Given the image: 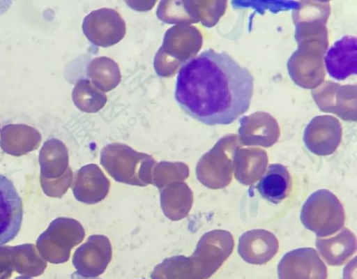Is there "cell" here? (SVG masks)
Masks as SVG:
<instances>
[{
  "label": "cell",
  "mask_w": 357,
  "mask_h": 279,
  "mask_svg": "<svg viewBox=\"0 0 357 279\" xmlns=\"http://www.w3.org/2000/svg\"><path fill=\"white\" fill-rule=\"evenodd\" d=\"M297 50L289 58L288 73L298 86L314 89L324 80V56L328 49V35H310L296 39Z\"/></svg>",
  "instance_id": "4"
},
{
  "label": "cell",
  "mask_w": 357,
  "mask_h": 279,
  "mask_svg": "<svg viewBox=\"0 0 357 279\" xmlns=\"http://www.w3.org/2000/svg\"><path fill=\"white\" fill-rule=\"evenodd\" d=\"M253 77L227 52L206 50L184 63L175 85L180 108L208 126L230 124L249 108Z\"/></svg>",
  "instance_id": "1"
},
{
  "label": "cell",
  "mask_w": 357,
  "mask_h": 279,
  "mask_svg": "<svg viewBox=\"0 0 357 279\" xmlns=\"http://www.w3.org/2000/svg\"><path fill=\"white\" fill-rule=\"evenodd\" d=\"M301 220L305 228L314 232L317 236H330L344 226V209L331 191L318 190L303 205Z\"/></svg>",
  "instance_id": "6"
},
{
  "label": "cell",
  "mask_w": 357,
  "mask_h": 279,
  "mask_svg": "<svg viewBox=\"0 0 357 279\" xmlns=\"http://www.w3.org/2000/svg\"><path fill=\"white\" fill-rule=\"evenodd\" d=\"M327 275L325 264L312 248L288 252L278 265L279 279H326Z\"/></svg>",
  "instance_id": "10"
},
{
  "label": "cell",
  "mask_w": 357,
  "mask_h": 279,
  "mask_svg": "<svg viewBox=\"0 0 357 279\" xmlns=\"http://www.w3.org/2000/svg\"><path fill=\"white\" fill-rule=\"evenodd\" d=\"M189 174V167L184 163L161 161L153 166L151 184L161 190L172 183L183 181Z\"/></svg>",
  "instance_id": "25"
},
{
  "label": "cell",
  "mask_w": 357,
  "mask_h": 279,
  "mask_svg": "<svg viewBox=\"0 0 357 279\" xmlns=\"http://www.w3.org/2000/svg\"><path fill=\"white\" fill-rule=\"evenodd\" d=\"M317 248L328 265L340 266L356 250V239L353 232L343 228L337 235L316 239Z\"/></svg>",
  "instance_id": "19"
},
{
  "label": "cell",
  "mask_w": 357,
  "mask_h": 279,
  "mask_svg": "<svg viewBox=\"0 0 357 279\" xmlns=\"http://www.w3.org/2000/svg\"><path fill=\"white\" fill-rule=\"evenodd\" d=\"M75 105L82 112L95 113L100 110L107 103L105 93L97 89L89 80H79L72 91Z\"/></svg>",
  "instance_id": "23"
},
{
  "label": "cell",
  "mask_w": 357,
  "mask_h": 279,
  "mask_svg": "<svg viewBox=\"0 0 357 279\" xmlns=\"http://www.w3.org/2000/svg\"><path fill=\"white\" fill-rule=\"evenodd\" d=\"M109 187L110 182L100 168L96 164H89L78 171L74 192L78 200L93 204L105 198Z\"/></svg>",
  "instance_id": "17"
},
{
  "label": "cell",
  "mask_w": 357,
  "mask_h": 279,
  "mask_svg": "<svg viewBox=\"0 0 357 279\" xmlns=\"http://www.w3.org/2000/svg\"><path fill=\"white\" fill-rule=\"evenodd\" d=\"M156 161L145 153L135 151L122 143H112L100 152V164L116 181L131 186L151 184V176Z\"/></svg>",
  "instance_id": "2"
},
{
  "label": "cell",
  "mask_w": 357,
  "mask_h": 279,
  "mask_svg": "<svg viewBox=\"0 0 357 279\" xmlns=\"http://www.w3.org/2000/svg\"><path fill=\"white\" fill-rule=\"evenodd\" d=\"M202 43V35L194 26L176 24L168 29L153 59L157 75L163 77L174 75L183 63L199 52Z\"/></svg>",
  "instance_id": "3"
},
{
  "label": "cell",
  "mask_w": 357,
  "mask_h": 279,
  "mask_svg": "<svg viewBox=\"0 0 357 279\" xmlns=\"http://www.w3.org/2000/svg\"><path fill=\"white\" fill-rule=\"evenodd\" d=\"M312 96L321 111L335 114L345 121H356V84L342 86L331 81L323 82L312 89Z\"/></svg>",
  "instance_id": "9"
},
{
  "label": "cell",
  "mask_w": 357,
  "mask_h": 279,
  "mask_svg": "<svg viewBox=\"0 0 357 279\" xmlns=\"http://www.w3.org/2000/svg\"><path fill=\"white\" fill-rule=\"evenodd\" d=\"M197 23L201 22L206 27L215 26L225 14L227 1H192Z\"/></svg>",
  "instance_id": "26"
},
{
  "label": "cell",
  "mask_w": 357,
  "mask_h": 279,
  "mask_svg": "<svg viewBox=\"0 0 357 279\" xmlns=\"http://www.w3.org/2000/svg\"><path fill=\"white\" fill-rule=\"evenodd\" d=\"M239 124L238 137L242 145L270 147L280 137L278 121L265 112L244 116L239 120Z\"/></svg>",
  "instance_id": "14"
},
{
  "label": "cell",
  "mask_w": 357,
  "mask_h": 279,
  "mask_svg": "<svg viewBox=\"0 0 357 279\" xmlns=\"http://www.w3.org/2000/svg\"><path fill=\"white\" fill-rule=\"evenodd\" d=\"M268 162L265 150L258 147H240L236 151L233 161L235 178L243 185H252L263 176Z\"/></svg>",
  "instance_id": "18"
},
{
  "label": "cell",
  "mask_w": 357,
  "mask_h": 279,
  "mask_svg": "<svg viewBox=\"0 0 357 279\" xmlns=\"http://www.w3.org/2000/svg\"><path fill=\"white\" fill-rule=\"evenodd\" d=\"M0 133H1V128H0Z\"/></svg>",
  "instance_id": "27"
},
{
  "label": "cell",
  "mask_w": 357,
  "mask_h": 279,
  "mask_svg": "<svg viewBox=\"0 0 357 279\" xmlns=\"http://www.w3.org/2000/svg\"><path fill=\"white\" fill-rule=\"evenodd\" d=\"M357 40L354 36H344L328 50L324 57L328 75L344 80L357 73Z\"/></svg>",
  "instance_id": "15"
},
{
  "label": "cell",
  "mask_w": 357,
  "mask_h": 279,
  "mask_svg": "<svg viewBox=\"0 0 357 279\" xmlns=\"http://www.w3.org/2000/svg\"><path fill=\"white\" fill-rule=\"evenodd\" d=\"M234 246L228 231L214 229L205 233L188 257L192 279L209 278L231 254Z\"/></svg>",
  "instance_id": "7"
},
{
  "label": "cell",
  "mask_w": 357,
  "mask_h": 279,
  "mask_svg": "<svg viewBox=\"0 0 357 279\" xmlns=\"http://www.w3.org/2000/svg\"><path fill=\"white\" fill-rule=\"evenodd\" d=\"M342 135V126L336 117L319 115L312 119L305 127L303 142L310 152L328 156L337 149Z\"/></svg>",
  "instance_id": "12"
},
{
  "label": "cell",
  "mask_w": 357,
  "mask_h": 279,
  "mask_svg": "<svg viewBox=\"0 0 357 279\" xmlns=\"http://www.w3.org/2000/svg\"><path fill=\"white\" fill-rule=\"evenodd\" d=\"M82 28L92 44L102 47L118 43L126 32V22L121 15L109 8L91 11L84 18Z\"/></svg>",
  "instance_id": "8"
},
{
  "label": "cell",
  "mask_w": 357,
  "mask_h": 279,
  "mask_svg": "<svg viewBox=\"0 0 357 279\" xmlns=\"http://www.w3.org/2000/svg\"><path fill=\"white\" fill-rule=\"evenodd\" d=\"M279 243L275 236L265 229H252L243 233L240 239L238 251L246 262L264 264L278 252Z\"/></svg>",
  "instance_id": "16"
},
{
  "label": "cell",
  "mask_w": 357,
  "mask_h": 279,
  "mask_svg": "<svg viewBox=\"0 0 357 279\" xmlns=\"http://www.w3.org/2000/svg\"><path fill=\"white\" fill-rule=\"evenodd\" d=\"M156 15L167 24H188L196 23L191 1H161Z\"/></svg>",
  "instance_id": "24"
},
{
  "label": "cell",
  "mask_w": 357,
  "mask_h": 279,
  "mask_svg": "<svg viewBox=\"0 0 357 279\" xmlns=\"http://www.w3.org/2000/svg\"><path fill=\"white\" fill-rule=\"evenodd\" d=\"M23 218L22 201L13 182L0 174V246L19 233Z\"/></svg>",
  "instance_id": "13"
},
{
  "label": "cell",
  "mask_w": 357,
  "mask_h": 279,
  "mask_svg": "<svg viewBox=\"0 0 357 279\" xmlns=\"http://www.w3.org/2000/svg\"><path fill=\"white\" fill-rule=\"evenodd\" d=\"M86 73L91 82L104 93L115 89L121 78L119 65L107 56L97 57L91 61Z\"/></svg>",
  "instance_id": "22"
},
{
  "label": "cell",
  "mask_w": 357,
  "mask_h": 279,
  "mask_svg": "<svg viewBox=\"0 0 357 279\" xmlns=\"http://www.w3.org/2000/svg\"><path fill=\"white\" fill-rule=\"evenodd\" d=\"M160 199L165 216L171 220H179L189 213L193 193L185 182H174L160 190Z\"/></svg>",
  "instance_id": "20"
},
{
  "label": "cell",
  "mask_w": 357,
  "mask_h": 279,
  "mask_svg": "<svg viewBox=\"0 0 357 279\" xmlns=\"http://www.w3.org/2000/svg\"><path fill=\"white\" fill-rule=\"evenodd\" d=\"M243 145L237 135L221 137L199 160L196 176L199 181L211 189H221L232 180L233 161L236 151Z\"/></svg>",
  "instance_id": "5"
},
{
  "label": "cell",
  "mask_w": 357,
  "mask_h": 279,
  "mask_svg": "<svg viewBox=\"0 0 357 279\" xmlns=\"http://www.w3.org/2000/svg\"><path fill=\"white\" fill-rule=\"evenodd\" d=\"M112 257L109 239L105 235L93 234L76 250L73 264L80 276L95 278L105 272Z\"/></svg>",
  "instance_id": "11"
},
{
  "label": "cell",
  "mask_w": 357,
  "mask_h": 279,
  "mask_svg": "<svg viewBox=\"0 0 357 279\" xmlns=\"http://www.w3.org/2000/svg\"><path fill=\"white\" fill-rule=\"evenodd\" d=\"M257 188L264 199L278 204L289 195L292 188L291 177L284 165L271 164L261 177Z\"/></svg>",
  "instance_id": "21"
}]
</instances>
